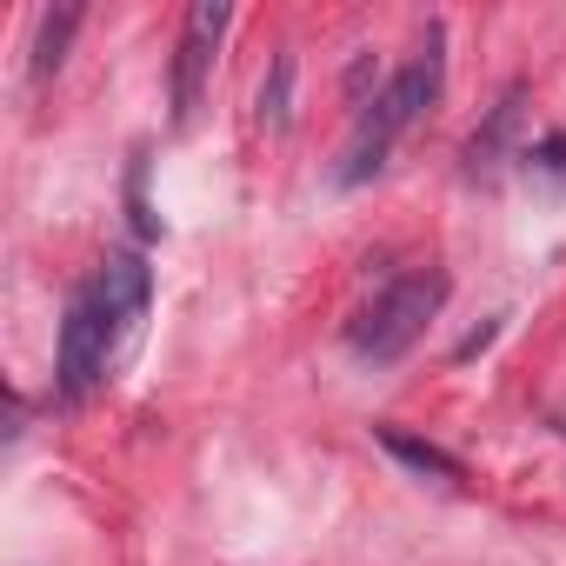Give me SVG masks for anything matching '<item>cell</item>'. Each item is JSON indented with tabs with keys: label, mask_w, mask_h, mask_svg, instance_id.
<instances>
[{
	"label": "cell",
	"mask_w": 566,
	"mask_h": 566,
	"mask_svg": "<svg viewBox=\"0 0 566 566\" xmlns=\"http://www.w3.org/2000/svg\"><path fill=\"white\" fill-rule=\"evenodd\" d=\"M440 101V28L427 34V54L420 61H407L374 101H360L354 107V134H347V147H340V167H334V180L340 187H360V180H374L380 167H387V154H394V140L427 114Z\"/></svg>",
	"instance_id": "1"
},
{
	"label": "cell",
	"mask_w": 566,
	"mask_h": 566,
	"mask_svg": "<svg viewBox=\"0 0 566 566\" xmlns=\"http://www.w3.org/2000/svg\"><path fill=\"white\" fill-rule=\"evenodd\" d=\"M440 307H447V273H440V266H413V273L387 280V287L354 314L347 347H354L360 360L387 367V360H400V354L433 327V314H440Z\"/></svg>",
	"instance_id": "2"
},
{
	"label": "cell",
	"mask_w": 566,
	"mask_h": 566,
	"mask_svg": "<svg viewBox=\"0 0 566 566\" xmlns=\"http://www.w3.org/2000/svg\"><path fill=\"white\" fill-rule=\"evenodd\" d=\"M114 334H107V321H101V307H94V294H87V280L74 287V301H67V321H61V367H54V394L67 400V407H81L101 380H107V367H114Z\"/></svg>",
	"instance_id": "3"
},
{
	"label": "cell",
	"mask_w": 566,
	"mask_h": 566,
	"mask_svg": "<svg viewBox=\"0 0 566 566\" xmlns=\"http://www.w3.org/2000/svg\"><path fill=\"white\" fill-rule=\"evenodd\" d=\"M227 8L220 0H200V8H187V21H180V54H174V120L187 127L193 120V107H200V87H207V74H213V54H220V34H227Z\"/></svg>",
	"instance_id": "4"
},
{
	"label": "cell",
	"mask_w": 566,
	"mask_h": 566,
	"mask_svg": "<svg viewBox=\"0 0 566 566\" xmlns=\"http://www.w3.org/2000/svg\"><path fill=\"white\" fill-rule=\"evenodd\" d=\"M87 294H94V307H101L114 347H127V334L140 327V314H147V301H154V273H147L140 253H107V260L87 273Z\"/></svg>",
	"instance_id": "5"
},
{
	"label": "cell",
	"mask_w": 566,
	"mask_h": 566,
	"mask_svg": "<svg viewBox=\"0 0 566 566\" xmlns=\"http://www.w3.org/2000/svg\"><path fill=\"white\" fill-rule=\"evenodd\" d=\"M520 101H526V87H506V94H500V107L486 114V127L467 140V174H493V167H500V154H506V140H513V127H520Z\"/></svg>",
	"instance_id": "6"
},
{
	"label": "cell",
	"mask_w": 566,
	"mask_h": 566,
	"mask_svg": "<svg viewBox=\"0 0 566 566\" xmlns=\"http://www.w3.org/2000/svg\"><path fill=\"white\" fill-rule=\"evenodd\" d=\"M380 447H387V453H400V460H407V467H420V473H440V480H467L453 453H440L433 440H413V433H400V427H380Z\"/></svg>",
	"instance_id": "7"
},
{
	"label": "cell",
	"mask_w": 566,
	"mask_h": 566,
	"mask_svg": "<svg viewBox=\"0 0 566 566\" xmlns=\"http://www.w3.org/2000/svg\"><path fill=\"white\" fill-rule=\"evenodd\" d=\"M74 28H81V8H61V14H48V21H41V41H34V74H41V81L67 61Z\"/></svg>",
	"instance_id": "8"
},
{
	"label": "cell",
	"mask_w": 566,
	"mask_h": 566,
	"mask_svg": "<svg viewBox=\"0 0 566 566\" xmlns=\"http://www.w3.org/2000/svg\"><path fill=\"white\" fill-rule=\"evenodd\" d=\"M287 87H294V61L280 54L273 61V87H260V120H273V127L287 120Z\"/></svg>",
	"instance_id": "9"
},
{
	"label": "cell",
	"mask_w": 566,
	"mask_h": 566,
	"mask_svg": "<svg viewBox=\"0 0 566 566\" xmlns=\"http://www.w3.org/2000/svg\"><path fill=\"white\" fill-rule=\"evenodd\" d=\"M520 160H526L533 174H566V134H546V140H533Z\"/></svg>",
	"instance_id": "10"
}]
</instances>
